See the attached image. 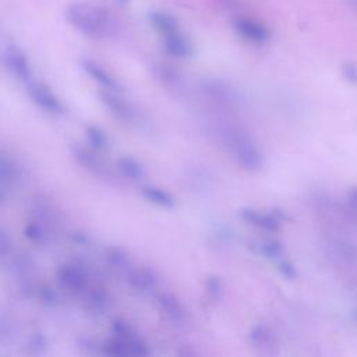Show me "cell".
Returning <instances> with one entry per match:
<instances>
[{"label":"cell","mask_w":357,"mask_h":357,"mask_svg":"<svg viewBox=\"0 0 357 357\" xmlns=\"http://www.w3.org/2000/svg\"><path fill=\"white\" fill-rule=\"evenodd\" d=\"M65 16L78 32L94 39L108 38L116 28L115 20L106 9L88 2L70 3Z\"/></svg>","instance_id":"6da1fadb"},{"label":"cell","mask_w":357,"mask_h":357,"mask_svg":"<svg viewBox=\"0 0 357 357\" xmlns=\"http://www.w3.org/2000/svg\"><path fill=\"white\" fill-rule=\"evenodd\" d=\"M222 141L229 148L233 158L244 169L257 170L262 165V157L257 146L239 128L229 126L220 131Z\"/></svg>","instance_id":"7a4b0ae2"},{"label":"cell","mask_w":357,"mask_h":357,"mask_svg":"<svg viewBox=\"0 0 357 357\" xmlns=\"http://www.w3.org/2000/svg\"><path fill=\"white\" fill-rule=\"evenodd\" d=\"M27 93H28L30 98L32 100V102L42 111L52 113V115L63 113L65 109H63L62 101L58 98V95L47 84L31 81L27 84Z\"/></svg>","instance_id":"3957f363"},{"label":"cell","mask_w":357,"mask_h":357,"mask_svg":"<svg viewBox=\"0 0 357 357\" xmlns=\"http://www.w3.org/2000/svg\"><path fill=\"white\" fill-rule=\"evenodd\" d=\"M233 28L240 38L253 45H265L271 38V32L268 27L251 17L235 19Z\"/></svg>","instance_id":"277c9868"},{"label":"cell","mask_w":357,"mask_h":357,"mask_svg":"<svg viewBox=\"0 0 357 357\" xmlns=\"http://www.w3.org/2000/svg\"><path fill=\"white\" fill-rule=\"evenodd\" d=\"M5 63L10 73L19 78L23 82H31L32 81V67L31 63L24 54L21 48H19L17 45H10L5 51Z\"/></svg>","instance_id":"5b68a950"},{"label":"cell","mask_w":357,"mask_h":357,"mask_svg":"<svg viewBox=\"0 0 357 357\" xmlns=\"http://www.w3.org/2000/svg\"><path fill=\"white\" fill-rule=\"evenodd\" d=\"M240 215L250 225L265 232H277L284 220V215L281 212H262L253 208H243Z\"/></svg>","instance_id":"8992f818"},{"label":"cell","mask_w":357,"mask_h":357,"mask_svg":"<svg viewBox=\"0 0 357 357\" xmlns=\"http://www.w3.org/2000/svg\"><path fill=\"white\" fill-rule=\"evenodd\" d=\"M56 277L59 282L71 292H82L88 286V274L84 268L74 264H65L58 268Z\"/></svg>","instance_id":"52a82bcc"},{"label":"cell","mask_w":357,"mask_h":357,"mask_svg":"<svg viewBox=\"0 0 357 357\" xmlns=\"http://www.w3.org/2000/svg\"><path fill=\"white\" fill-rule=\"evenodd\" d=\"M128 285L140 293H151L158 288L159 277L158 274L148 266L133 268L127 274Z\"/></svg>","instance_id":"ba28073f"},{"label":"cell","mask_w":357,"mask_h":357,"mask_svg":"<svg viewBox=\"0 0 357 357\" xmlns=\"http://www.w3.org/2000/svg\"><path fill=\"white\" fill-rule=\"evenodd\" d=\"M163 38V48L166 54L176 59H189L193 56V45L190 39L181 31H174L168 34Z\"/></svg>","instance_id":"9c48e42d"},{"label":"cell","mask_w":357,"mask_h":357,"mask_svg":"<svg viewBox=\"0 0 357 357\" xmlns=\"http://www.w3.org/2000/svg\"><path fill=\"white\" fill-rule=\"evenodd\" d=\"M81 66L89 77H91L94 81H97L101 87H104V89H108V91H115V93L123 91V88L119 84V81L108 70H105L100 63H97L91 59H84L81 62Z\"/></svg>","instance_id":"30bf717a"},{"label":"cell","mask_w":357,"mask_h":357,"mask_svg":"<svg viewBox=\"0 0 357 357\" xmlns=\"http://www.w3.org/2000/svg\"><path fill=\"white\" fill-rule=\"evenodd\" d=\"M100 98L102 101V104L120 120L123 122H131L134 119V109L131 108V105L124 101L123 98L119 97V93L115 91H108V89H104V91L100 94Z\"/></svg>","instance_id":"8fae6325"},{"label":"cell","mask_w":357,"mask_h":357,"mask_svg":"<svg viewBox=\"0 0 357 357\" xmlns=\"http://www.w3.org/2000/svg\"><path fill=\"white\" fill-rule=\"evenodd\" d=\"M157 306L163 314L173 323H181L185 319V308L174 295L169 292H162L157 296Z\"/></svg>","instance_id":"7c38bea8"},{"label":"cell","mask_w":357,"mask_h":357,"mask_svg":"<svg viewBox=\"0 0 357 357\" xmlns=\"http://www.w3.org/2000/svg\"><path fill=\"white\" fill-rule=\"evenodd\" d=\"M71 151H73V155H74L76 161H77L82 168H85V169H88V170H91V172H93L94 174H97V176H105V174H108V169H106V166L104 165L102 159H101L97 154H94L93 151H89V150H87V148H84V147H81V146H74V147L71 148Z\"/></svg>","instance_id":"4fadbf2b"},{"label":"cell","mask_w":357,"mask_h":357,"mask_svg":"<svg viewBox=\"0 0 357 357\" xmlns=\"http://www.w3.org/2000/svg\"><path fill=\"white\" fill-rule=\"evenodd\" d=\"M117 170L128 181L133 182H140L147 176V170L141 162H139L136 158L133 157H122L117 161Z\"/></svg>","instance_id":"5bb4252c"},{"label":"cell","mask_w":357,"mask_h":357,"mask_svg":"<svg viewBox=\"0 0 357 357\" xmlns=\"http://www.w3.org/2000/svg\"><path fill=\"white\" fill-rule=\"evenodd\" d=\"M141 194L147 201H150L158 207H162V208L170 209V208H174L177 204L176 198L169 192H166L161 187H157V186H144L141 189Z\"/></svg>","instance_id":"9a60e30c"},{"label":"cell","mask_w":357,"mask_h":357,"mask_svg":"<svg viewBox=\"0 0 357 357\" xmlns=\"http://www.w3.org/2000/svg\"><path fill=\"white\" fill-rule=\"evenodd\" d=\"M150 23L152 24V27L162 36L181 30V27H178V21L176 20V17L169 14V13H166V12H159V10L152 12L150 14Z\"/></svg>","instance_id":"2e32d148"},{"label":"cell","mask_w":357,"mask_h":357,"mask_svg":"<svg viewBox=\"0 0 357 357\" xmlns=\"http://www.w3.org/2000/svg\"><path fill=\"white\" fill-rule=\"evenodd\" d=\"M106 260L115 270L128 274L133 270V261L126 250L122 247H112L106 253Z\"/></svg>","instance_id":"e0dca14e"},{"label":"cell","mask_w":357,"mask_h":357,"mask_svg":"<svg viewBox=\"0 0 357 357\" xmlns=\"http://www.w3.org/2000/svg\"><path fill=\"white\" fill-rule=\"evenodd\" d=\"M19 178V168L14 161L0 150V182L5 185H13Z\"/></svg>","instance_id":"ac0fdd59"},{"label":"cell","mask_w":357,"mask_h":357,"mask_svg":"<svg viewBox=\"0 0 357 357\" xmlns=\"http://www.w3.org/2000/svg\"><path fill=\"white\" fill-rule=\"evenodd\" d=\"M85 137H87V141L89 143V146H91L97 151H104L109 147L108 134L101 127H98L95 124L87 126Z\"/></svg>","instance_id":"d6986e66"},{"label":"cell","mask_w":357,"mask_h":357,"mask_svg":"<svg viewBox=\"0 0 357 357\" xmlns=\"http://www.w3.org/2000/svg\"><path fill=\"white\" fill-rule=\"evenodd\" d=\"M102 353L106 354V356H112V357L131 356L128 345L119 338H115V339L105 342V345L102 346Z\"/></svg>","instance_id":"ffe728a7"},{"label":"cell","mask_w":357,"mask_h":357,"mask_svg":"<svg viewBox=\"0 0 357 357\" xmlns=\"http://www.w3.org/2000/svg\"><path fill=\"white\" fill-rule=\"evenodd\" d=\"M112 332L115 334L116 338L124 341L127 345H130L131 341H134V339L137 338L136 331L133 330V327H131L127 321H124V320H122V319H117V320L113 321V324H112Z\"/></svg>","instance_id":"44dd1931"},{"label":"cell","mask_w":357,"mask_h":357,"mask_svg":"<svg viewBox=\"0 0 357 357\" xmlns=\"http://www.w3.org/2000/svg\"><path fill=\"white\" fill-rule=\"evenodd\" d=\"M88 304L94 311H105L111 304V297L102 289H94L88 296Z\"/></svg>","instance_id":"7402d4cb"},{"label":"cell","mask_w":357,"mask_h":357,"mask_svg":"<svg viewBox=\"0 0 357 357\" xmlns=\"http://www.w3.org/2000/svg\"><path fill=\"white\" fill-rule=\"evenodd\" d=\"M152 73L165 85H174L176 82H178V73L170 69L169 66L165 65L152 66Z\"/></svg>","instance_id":"603a6c76"},{"label":"cell","mask_w":357,"mask_h":357,"mask_svg":"<svg viewBox=\"0 0 357 357\" xmlns=\"http://www.w3.org/2000/svg\"><path fill=\"white\" fill-rule=\"evenodd\" d=\"M24 233L28 240L36 244H43L48 239L47 232H45V229L39 225V223H30V225L25 227Z\"/></svg>","instance_id":"cb8c5ba5"},{"label":"cell","mask_w":357,"mask_h":357,"mask_svg":"<svg viewBox=\"0 0 357 357\" xmlns=\"http://www.w3.org/2000/svg\"><path fill=\"white\" fill-rule=\"evenodd\" d=\"M30 350L34 354H43L48 350V338L43 334H35L30 341Z\"/></svg>","instance_id":"d4e9b609"},{"label":"cell","mask_w":357,"mask_h":357,"mask_svg":"<svg viewBox=\"0 0 357 357\" xmlns=\"http://www.w3.org/2000/svg\"><path fill=\"white\" fill-rule=\"evenodd\" d=\"M13 242L6 232L0 231V260H5L12 255Z\"/></svg>","instance_id":"484cf974"},{"label":"cell","mask_w":357,"mask_h":357,"mask_svg":"<svg viewBox=\"0 0 357 357\" xmlns=\"http://www.w3.org/2000/svg\"><path fill=\"white\" fill-rule=\"evenodd\" d=\"M207 289H208L209 295L212 297H215V299L219 297L222 295V290H223L220 281L218 278H215V277H211V278L207 279Z\"/></svg>","instance_id":"4316f807"},{"label":"cell","mask_w":357,"mask_h":357,"mask_svg":"<svg viewBox=\"0 0 357 357\" xmlns=\"http://www.w3.org/2000/svg\"><path fill=\"white\" fill-rule=\"evenodd\" d=\"M343 73H345V77L350 82H357V65L356 63H345Z\"/></svg>","instance_id":"83f0119b"},{"label":"cell","mask_w":357,"mask_h":357,"mask_svg":"<svg viewBox=\"0 0 357 357\" xmlns=\"http://www.w3.org/2000/svg\"><path fill=\"white\" fill-rule=\"evenodd\" d=\"M349 207L352 214L357 216V187L349 193Z\"/></svg>","instance_id":"f1b7e54d"},{"label":"cell","mask_w":357,"mask_h":357,"mask_svg":"<svg viewBox=\"0 0 357 357\" xmlns=\"http://www.w3.org/2000/svg\"><path fill=\"white\" fill-rule=\"evenodd\" d=\"M9 335H10V325L5 320H0V341H5Z\"/></svg>","instance_id":"f546056e"},{"label":"cell","mask_w":357,"mask_h":357,"mask_svg":"<svg viewBox=\"0 0 357 357\" xmlns=\"http://www.w3.org/2000/svg\"><path fill=\"white\" fill-rule=\"evenodd\" d=\"M216 2L225 8H233L238 3V0H216Z\"/></svg>","instance_id":"4dcf8cb0"},{"label":"cell","mask_w":357,"mask_h":357,"mask_svg":"<svg viewBox=\"0 0 357 357\" xmlns=\"http://www.w3.org/2000/svg\"><path fill=\"white\" fill-rule=\"evenodd\" d=\"M349 3L357 9V0H349Z\"/></svg>","instance_id":"1f68e13d"}]
</instances>
